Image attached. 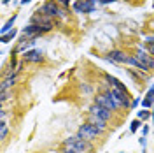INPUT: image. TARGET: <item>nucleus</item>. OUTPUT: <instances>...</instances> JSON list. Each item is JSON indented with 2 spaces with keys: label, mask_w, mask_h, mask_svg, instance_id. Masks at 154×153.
<instances>
[{
  "label": "nucleus",
  "mask_w": 154,
  "mask_h": 153,
  "mask_svg": "<svg viewBox=\"0 0 154 153\" xmlns=\"http://www.w3.org/2000/svg\"><path fill=\"white\" fill-rule=\"evenodd\" d=\"M65 146H67V150L75 151V153H88L91 150L89 141H84V139L79 137V135H72V137L65 139Z\"/></svg>",
  "instance_id": "1"
},
{
  "label": "nucleus",
  "mask_w": 154,
  "mask_h": 153,
  "mask_svg": "<svg viewBox=\"0 0 154 153\" xmlns=\"http://www.w3.org/2000/svg\"><path fill=\"white\" fill-rule=\"evenodd\" d=\"M102 132L103 130H100L98 127H95V125H91V123H86V125H81L77 135L82 137L84 141H93V139H96V135H100Z\"/></svg>",
  "instance_id": "2"
},
{
  "label": "nucleus",
  "mask_w": 154,
  "mask_h": 153,
  "mask_svg": "<svg viewBox=\"0 0 154 153\" xmlns=\"http://www.w3.org/2000/svg\"><path fill=\"white\" fill-rule=\"evenodd\" d=\"M38 12L46 14V16H49V18H65V12L60 11V7H58L54 2H46V4L38 9Z\"/></svg>",
  "instance_id": "3"
},
{
  "label": "nucleus",
  "mask_w": 154,
  "mask_h": 153,
  "mask_svg": "<svg viewBox=\"0 0 154 153\" xmlns=\"http://www.w3.org/2000/svg\"><path fill=\"white\" fill-rule=\"evenodd\" d=\"M32 23L33 25H38L42 32H49V30L53 28V18H49L46 14H42V12H37V14H33L32 16Z\"/></svg>",
  "instance_id": "4"
},
{
  "label": "nucleus",
  "mask_w": 154,
  "mask_h": 153,
  "mask_svg": "<svg viewBox=\"0 0 154 153\" xmlns=\"http://www.w3.org/2000/svg\"><path fill=\"white\" fill-rule=\"evenodd\" d=\"M95 104L103 106V107H105V109H109V111H117V106L114 104V100L110 99V95H109V93L96 95V102H95Z\"/></svg>",
  "instance_id": "5"
},
{
  "label": "nucleus",
  "mask_w": 154,
  "mask_h": 153,
  "mask_svg": "<svg viewBox=\"0 0 154 153\" xmlns=\"http://www.w3.org/2000/svg\"><path fill=\"white\" fill-rule=\"evenodd\" d=\"M40 34H44L42 28H40L38 25H33V23H30L28 27H25V28H23V35H25V37H28V39H37Z\"/></svg>",
  "instance_id": "6"
},
{
  "label": "nucleus",
  "mask_w": 154,
  "mask_h": 153,
  "mask_svg": "<svg viewBox=\"0 0 154 153\" xmlns=\"http://www.w3.org/2000/svg\"><path fill=\"white\" fill-rule=\"evenodd\" d=\"M135 57L138 58V60H140V62H142L149 70H154V57H151L149 53H145V51H142V49H140Z\"/></svg>",
  "instance_id": "7"
},
{
  "label": "nucleus",
  "mask_w": 154,
  "mask_h": 153,
  "mask_svg": "<svg viewBox=\"0 0 154 153\" xmlns=\"http://www.w3.org/2000/svg\"><path fill=\"white\" fill-rule=\"evenodd\" d=\"M23 58H25L26 62H32V63H40L44 57H42V51H38V49H30V51H25Z\"/></svg>",
  "instance_id": "8"
},
{
  "label": "nucleus",
  "mask_w": 154,
  "mask_h": 153,
  "mask_svg": "<svg viewBox=\"0 0 154 153\" xmlns=\"http://www.w3.org/2000/svg\"><path fill=\"white\" fill-rule=\"evenodd\" d=\"M110 113H112V111L105 109L103 106H100V104H93V106H91V115L100 116V118H103L105 122L109 120V118H110Z\"/></svg>",
  "instance_id": "9"
},
{
  "label": "nucleus",
  "mask_w": 154,
  "mask_h": 153,
  "mask_svg": "<svg viewBox=\"0 0 154 153\" xmlns=\"http://www.w3.org/2000/svg\"><path fill=\"white\" fill-rule=\"evenodd\" d=\"M93 2L95 0H81V2H77L74 5V9L77 12H91L93 11Z\"/></svg>",
  "instance_id": "10"
},
{
  "label": "nucleus",
  "mask_w": 154,
  "mask_h": 153,
  "mask_svg": "<svg viewBox=\"0 0 154 153\" xmlns=\"http://www.w3.org/2000/svg\"><path fill=\"white\" fill-rule=\"evenodd\" d=\"M128 58L123 51H110L109 53V60H114V62H117V63H128Z\"/></svg>",
  "instance_id": "11"
},
{
  "label": "nucleus",
  "mask_w": 154,
  "mask_h": 153,
  "mask_svg": "<svg viewBox=\"0 0 154 153\" xmlns=\"http://www.w3.org/2000/svg\"><path fill=\"white\" fill-rule=\"evenodd\" d=\"M88 123H91V125H95V127H98L100 130H105V120L103 118H100V116H96V115H89V120H88Z\"/></svg>",
  "instance_id": "12"
},
{
  "label": "nucleus",
  "mask_w": 154,
  "mask_h": 153,
  "mask_svg": "<svg viewBox=\"0 0 154 153\" xmlns=\"http://www.w3.org/2000/svg\"><path fill=\"white\" fill-rule=\"evenodd\" d=\"M16 79H18V76L11 72L9 76H7L5 79H4V81H2V92H7V88H11V86L14 85V83H16Z\"/></svg>",
  "instance_id": "13"
},
{
  "label": "nucleus",
  "mask_w": 154,
  "mask_h": 153,
  "mask_svg": "<svg viewBox=\"0 0 154 153\" xmlns=\"http://www.w3.org/2000/svg\"><path fill=\"white\" fill-rule=\"evenodd\" d=\"M105 79L109 81V83H110V85H112V88H116V90H121V92H126V86L123 85L119 79H116L114 76H109V74H107Z\"/></svg>",
  "instance_id": "14"
},
{
  "label": "nucleus",
  "mask_w": 154,
  "mask_h": 153,
  "mask_svg": "<svg viewBox=\"0 0 154 153\" xmlns=\"http://www.w3.org/2000/svg\"><path fill=\"white\" fill-rule=\"evenodd\" d=\"M128 63H130V65H133V67H137V69H140V70H149V69L145 67V65L137 57H130V58H128Z\"/></svg>",
  "instance_id": "15"
},
{
  "label": "nucleus",
  "mask_w": 154,
  "mask_h": 153,
  "mask_svg": "<svg viewBox=\"0 0 154 153\" xmlns=\"http://www.w3.org/2000/svg\"><path fill=\"white\" fill-rule=\"evenodd\" d=\"M152 99H154V85H152V88L147 92V97L142 100V106H144V107H151V106H152Z\"/></svg>",
  "instance_id": "16"
},
{
  "label": "nucleus",
  "mask_w": 154,
  "mask_h": 153,
  "mask_svg": "<svg viewBox=\"0 0 154 153\" xmlns=\"http://www.w3.org/2000/svg\"><path fill=\"white\" fill-rule=\"evenodd\" d=\"M16 18H18V16H16V14H14V16H12V18H11L9 21H7V23H5V25H4V27H2V32H0V34H2V35H5V34H7V32H11V30H12V25H14V21H16Z\"/></svg>",
  "instance_id": "17"
},
{
  "label": "nucleus",
  "mask_w": 154,
  "mask_h": 153,
  "mask_svg": "<svg viewBox=\"0 0 154 153\" xmlns=\"http://www.w3.org/2000/svg\"><path fill=\"white\" fill-rule=\"evenodd\" d=\"M14 35H16V30L12 28L11 32H7L5 35H2V42H9V41H12V39H14Z\"/></svg>",
  "instance_id": "18"
},
{
  "label": "nucleus",
  "mask_w": 154,
  "mask_h": 153,
  "mask_svg": "<svg viewBox=\"0 0 154 153\" xmlns=\"http://www.w3.org/2000/svg\"><path fill=\"white\" fill-rule=\"evenodd\" d=\"M0 137H2V139L7 137V123H5L4 120H2V125H0Z\"/></svg>",
  "instance_id": "19"
},
{
  "label": "nucleus",
  "mask_w": 154,
  "mask_h": 153,
  "mask_svg": "<svg viewBox=\"0 0 154 153\" xmlns=\"http://www.w3.org/2000/svg\"><path fill=\"white\" fill-rule=\"evenodd\" d=\"M140 120H138V118H137V120H133V122H131V127H130V132H131V134H135V132H137V129H138V127H140Z\"/></svg>",
  "instance_id": "20"
},
{
  "label": "nucleus",
  "mask_w": 154,
  "mask_h": 153,
  "mask_svg": "<svg viewBox=\"0 0 154 153\" xmlns=\"http://www.w3.org/2000/svg\"><path fill=\"white\" fill-rule=\"evenodd\" d=\"M138 118H149V111H140V113H138Z\"/></svg>",
  "instance_id": "21"
},
{
  "label": "nucleus",
  "mask_w": 154,
  "mask_h": 153,
  "mask_svg": "<svg viewBox=\"0 0 154 153\" xmlns=\"http://www.w3.org/2000/svg\"><path fill=\"white\" fill-rule=\"evenodd\" d=\"M147 49H149V53L154 57V42H152V44H147Z\"/></svg>",
  "instance_id": "22"
},
{
  "label": "nucleus",
  "mask_w": 154,
  "mask_h": 153,
  "mask_svg": "<svg viewBox=\"0 0 154 153\" xmlns=\"http://www.w3.org/2000/svg\"><path fill=\"white\" fill-rule=\"evenodd\" d=\"M58 2H60V4H63V5H68V4H70V0H58Z\"/></svg>",
  "instance_id": "23"
},
{
  "label": "nucleus",
  "mask_w": 154,
  "mask_h": 153,
  "mask_svg": "<svg viewBox=\"0 0 154 153\" xmlns=\"http://www.w3.org/2000/svg\"><path fill=\"white\" fill-rule=\"evenodd\" d=\"M138 102H140V99H135L133 104H131V107H135V106H138Z\"/></svg>",
  "instance_id": "24"
},
{
  "label": "nucleus",
  "mask_w": 154,
  "mask_h": 153,
  "mask_svg": "<svg viewBox=\"0 0 154 153\" xmlns=\"http://www.w3.org/2000/svg\"><path fill=\"white\" fill-rule=\"evenodd\" d=\"M102 4H109V2H114V0H100Z\"/></svg>",
  "instance_id": "25"
},
{
  "label": "nucleus",
  "mask_w": 154,
  "mask_h": 153,
  "mask_svg": "<svg viewBox=\"0 0 154 153\" xmlns=\"http://www.w3.org/2000/svg\"><path fill=\"white\" fill-rule=\"evenodd\" d=\"M30 2H32V0H23V2H21V4H30Z\"/></svg>",
  "instance_id": "26"
},
{
  "label": "nucleus",
  "mask_w": 154,
  "mask_h": 153,
  "mask_svg": "<svg viewBox=\"0 0 154 153\" xmlns=\"http://www.w3.org/2000/svg\"><path fill=\"white\" fill-rule=\"evenodd\" d=\"M152 122H154V111H152Z\"/></svg>",
  "instance_id": "27"
}]
</instances>
